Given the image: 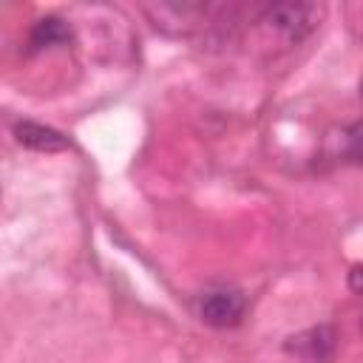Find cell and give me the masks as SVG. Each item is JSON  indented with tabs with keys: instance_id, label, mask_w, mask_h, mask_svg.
Wrapping results in <instances>:
<instances>
[{
	"instance_id": "cell-1",
	"label": "cell",
	"mask_w": 363,
	"mask_h": 363,
	"mask_svg": "<svg viewBox=\"0 0 363 363\" xmlns=\"http://www.w3.org/2000/svg\"><path fill=\"white\" fill-rule=\"evenodd\" d=\"M320 14H323V6L318 3H275L264 9L261 23L278 31L284 40L298 43L309 31H315V26L320 23Z\"/></svg>"
},
{
	"instance_id": "cell-4",
	"label": "cell",
	"mask_w": 363,
	"mask_h": 363,
	"mask_svg": "<svg viewBox=\"0 0 363 363\" xmlns=\"http://www.w3.org/2000/svg\"><path fill=\"white\" fill-rule=\"evenodd\" d=\"M14 139L23 145V147H31V150H40V153H60L68 147V139L48 128V125H40V122H31V119H23L14 125Z\"/></svg>"
},
{
	"instance_id": "cell-6",
	"label": "cell",
	"mask_w": 363,
	"mask_h": 363,
	"mask_svg": "<svg viewBox=\"0 0 363 363\" xmlns=\"http://www.w3.org/2000/svg\"><path fill=\"white\" fill-rule=\"evenodd\" d=\"M343 156L354 164H363V122H354L343 130Z\"/></svg>"
},
{
	"instance_id": "cell-2",
	"label": "cell",
	"mask_w": 363,
	"mask_h": 363,
	"mask_svg": "<svg viewBox=\"0 0 363 363\" xmlns=\"http://www.w3.org/2000/svg\"><path fill=\"white\" fill-rule=\"evenodd\" d=\"M244 309H247V298L238 289H213L199 303L201 320L216 326V329L235 326L244 318Z\"/></svg>"
},
{
	"instance_id": "cell-9",
	"label": "cell",
	"mask_w": 363,
	"mask_h": 363,
	"mask_svg": "<svg viewBox=\"0 0 363 363\" xmlns=\"http://www.w3.org/2000/svg\"><path fill=\"white\" fill-rule=\"evenodd\" d=\"M360 326H363V320H360Z\"/></svg>"
},
{
	"instance_id": "cell-7",
	"label": "cell",
	"mask_w": 363,
	"mask_h": 363,
	"mask_svg": "<svg viewBox=\"0 0 363 363\" xmlns=\"http://www.w3.org/2000/svg\"><path fill=\"white\" fill-rule=\"evenodd\" d=\"M349 286H352V292L363 295V264L352 267V272H349Z\"/></svg>"
},
{
	"instance_id": "cell-5",
	"label": "cell",
	"mask_w": 363,
	"mask_h": 363,
	"mask_svg": "<svg viewBox=\"0 0 363 363\" xmlns=\"http://www.w3.org/2000/svg\"><path fill=\"white\" fill-rule=\"evenodd\" d=\"M71 40V28L65 20L60 17H43L34 23L31 34H28V48L31 51H43V48H51V45H62Z\"/></svg>"
},
{
	"instance_id": "cell-3",
	"label": "cell",
	"mask_w": 363,
	"mask_h": 363,
	"mask_svg": "<svg viewBox=\"0 0 363 363\" xmlns=\"http://www.w3.org/2000/svg\"><path fill=\"white\" fill-rule=\"evenodd\" d=\"M335 346H337V335L326 323L303 329V332L286 337V343H284V349L289 354H298V357H303L309 363H329L335 357Z\"/></svg>"
},
{
	"instance_id": "cell-8",
	"label": "cell",
	"mask_w": 363,
	"mask_h": 363,
	"mask_svg": "<svg viewBox=\"0 0 363 363\" xmlns=\"http://www.w3.org/2000/svg\"><path fill=\"white\" fill-rule=\"evenodd\" d=\"M360 94H363V82H360Z\"/></svg>"
}]
</instances>
